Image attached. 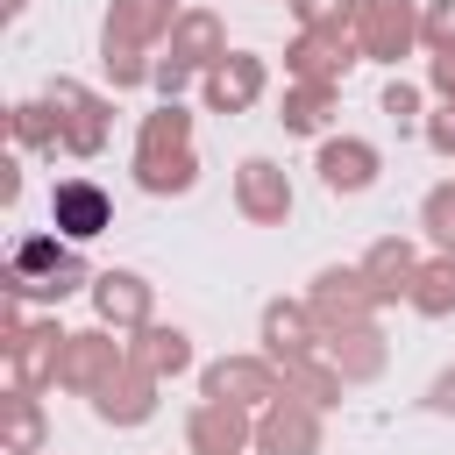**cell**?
Instances as JSON below:
<instances>
[{
  "mask_svg": "<svg viewBox=\"0 0 455 455\" xmlns=\"http://www.w3.org/2000/svg\"><path fill=\"white\" fill-rule=\"evenodd\" d=\"M50 220H57V235H71V242H92V235L114 220V206H107V192H100V185L71 178V185H57V199H50Z\"/></svg>",
  "mask_w": 455,
  "mask_h": 455,
  "instance_id": "6da1fadb",
  "label": "cell"
}]
</instances>
